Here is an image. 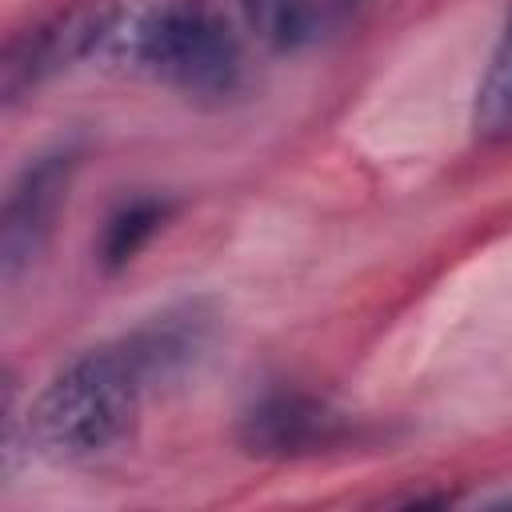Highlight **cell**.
<instances>
[{"label": "cell", "instance_id": "obj_1", "mask_svg": "<svg viewBox=\"0 0 512 512\" xmlns=\"http://www.w3.org/2000/svg\"><path fill=\"white\" fill-rule=\"evenodd\" d=\"M212 320L204 300H184L72 356L28 404V448L56 464H84L116 452L132 436L144 396L200 356Z\"/></svg>", "mask_w": 512, "mask_h": 512}, {"label": "cell", "instance_id": "obj_2", "mask_svg": "<svg viewBox=\"0 0 512 512\" xmlns=\"http://www.w3.org/2000/svg\"><path fill=\"white\" fill-rule=\"evenodd\" d=\"M132 60L204 104H220L244 84V44L216 0H160L132 32Z\"/></svg>", "mask_w": 512, "mask_h": 512}, {"label": "cell", "instance_id": "obj_3", "mask_svg": "<svg viewBox=\"0 0 512 512\" xmlns=\"http://www.w3.org/2000/svg\"><path fill=\"white\" fill-rule=\"evenodd\" d=\"M120 24L116 0H60L32 24L16 28L0 56V96L16 104L52 76L92 56Z\"/></svg>", "mask_w": 512, "mask_h": 512}, {"label": "cell", "instance_id": "obj_4", "mask_svg": "<svg viewBox=\"0 0 512 512\" xmlns=\"http://www.w3.org/2000/svg\"><path fill=\"white\" fill-rule=\"evenodd\" d=\"M76 168H80V152L60 144V148L32 156L8 184L4 212H0V276H4V284H16L48 248L56 220L68 204Z\"/></svg>", "mask_w": 512, "mask_h": 512}, {"label": "cell", "instance_id": "obj_5", "mask_svg": "<svg viewBox=\"0 0 512 512\" xmlns=\"http://www.w3.org/2000/svg\"><path fill=\"white\" fill-rule=\"evenodd\" d=\"M356 416L300 388H272L240 412V448L260 460H304L352 444Z\"/></svg>", "mask_w": 512, "mask_h": 512}, {"label": "cell", "instance_id": "obj_6", "mask_svg": "<svg viewBox=\"0 0 512 512\" xmlns=\"http://www.w3.org/2000/svg\"><path fill=\"white\" fill-rule=\"evenodd\" d=\"M172 208H176V204H172L168 196H132V200H124V204L104 220V232H100L96 256H100L104 272L128 268V264L148 248V240L168 224Z\"/></svg>", "mask_w": 512, "mask_h": 512}, {"label": "cell", "instance_id": "obj_7", "mask_svg": "<svg viewBox=\"0 0 512 512\" xmlns=\"http://www.w3.org/2000/svg\"><path fill=\"white\" fill-rule=\"evenodd\" d=\"M240 12L256 40L272 52H304L320 40V0H240Z\"/></svg>", "mask_w": 512, "mask_h": 512}, {"label": "cell", "instance_id": "obj_8", "mask_svg": "<svg viewBox=\"0 0 512 512\" xmlns=\"http://www.w3.org/2000/svg\"><path fill=\"white\" fill-rule=\"evenodd\" d=\"M472 124L480 136H508L512 132V0L504 4L500 36H496V48L488 56L484 80L476 88Z\"/></svg>", "mask_w": 512, "mask_h": 512}]
</instances>
